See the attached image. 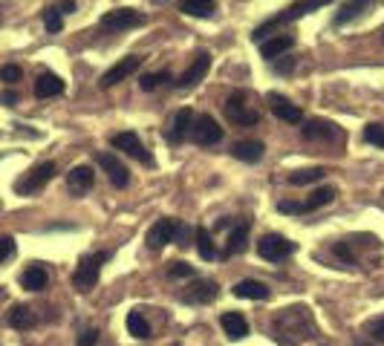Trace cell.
I'll return each mask as SVG.
<instances>
[{"label": "cell", "instance_id": "cell-1", "mask_svg": "<svg viewBox=\"0 0 384 346\" xmlns=\"http://www.w3.org/2000/svg\"><path fill=\"white\" fill-rule=\"evenodd\" d=\"M315 335H318V326L306 306H289V309H283L275 318V340L280 346H298Z\"/></svg>", "mask_w": 384, "mask_h": 346}, {"label": "cell", "instance_id": "cell-2", "mask_svg": "<svg viewBox=\"0 0 384 346\" xmlns=\"http://www.w3.org/2000/svg\"><path fill=\"white\" fill-rule=\"evenodd\" d=\"M333 0H301V3H295V6H289V9H283L280 15H275L272 21H266V24H260L257 29H255V41L257 44H263V38L269 35V32H275L278 26H283V24H295V21H301L303 15H310V12H315V9H321V6H330Z\"/></svg>", "mask_w": 384, "mask_h": 346}, {"label": "cell", "instance_id": "cell-3", "mask_svg": "<svg viewBox=\"0 0 384 346\" xmlns=\"http://www.w3.org/2000/svg\"><path fill=\"white\" fill-rule=\"evenodd\" d=\"M110 260V252H95L90 257H84L79 263V268L72 272V286L79 288V292H90V288L99 283V274H102V265Z\"/></svg>", "mask_w": 384, "mask_h": 346}, {"label": "cell", "instance_id": "cell-4", "mask_svg": "<svg viewBox=\"0 0 384 346\" xmlns=\"http://www.w3.org/2000/svg\"><path fill=\"white\" fill-rule=\"evenodd\" d=\"M142 24H145L142 12H136V9H113V12L102 15L99 29L107 32V35H119V32H127V29H136Z\"/></svg>", "mask_w": 384, "mask_h": 346}, {"label": "cell", "instance_id": "cell-5", "mask_svg": "<svg viewBox=\"0 0 384 346\" xmlns=\"http://www.w3.org/2000/svg\"><path fill=\"white\" fill-rule=\"evenodd\" d=\"M225 115H228V122H234L240 127H252L260 122V113L248 107V95L243 90H234L232 95H228V101H225Z\"/></svg>", "mask_w": 384, "mask_h": 346}, {"label": "cell", "instance_id": "cell-6", "mask_svg": "<svg viewBox=\"0 0 384 346\" xmlns=\"http://www.w3.org/2000/svg\"><path fill=\"white\" fill-rule=\"evenodd\" d=\"M55 162H41V165H35L26 176H21L15 182V194H21V197H32V194H38L52 176H55Z\"/></svg>", "mask_w": 384, "mask_h": 346}, {"label": "cell", "instance_id": "cell-7", "mask_svg": "<svg viewBox=\"0 0 384 346\" xmlns=\"http://www.w3.org/2000/svg\"><path fill=\"white\" fill-rule=\"evenodd\" d=\"M333 199H335V188L333 185H323V188L312 190L310 199H303V202H280L278 211H280V214H312V211L330 205Z\"/></svg>", "mask_w": 384, "mask_h": 346}, {"label": "cell", "instance_id": "cell-8", "mask_svg": "<svg viewBox=\"0 0 384 346\" xmlns=\"http://www.w3.org/2000/svg\"><path fill=\"white\" fill-rule=\"evenodd\" d=\"M110 145L116 147V150H122L125 156H130V159H136V162H142L145 167H153V156L147 153V147L142 145V139L136 136L133 130H125V133H116V136L110 139Z\"/></svg>", "mask_w": 384, "mask_h": 346}, {"label": "cell", "instance_id": "cell-9", "mask_svg": "<svg viewBox=\"0 0 384 346\" xmlns=\"http://www.w3.org/2000/svg\"><path fill=\"white\" fill-rule=\"evenodd\" d=\"M295 242H289L283 234H263L257 242V254L269 263H283L289 254H295Z\"/></svg>", "mask_w": 384, "mask_h": 346}, {"label": "cell", "instance_id": "cell-10", "mask_svg": "<svg viewBox=\"0 0 384 346\" xmlns=\"http://www.w3.org/2000/svg\"><path fill=\"white\" fill-rule=\"evenodd\" d=\"M142 67V58L139 55H127V58H122L119 64H113L104 75H102V81H99V87L102 90H107V87H116L119 81H125V79H130L133 72H136Z\"/></svg>", "mask_w": 384, "mask_h": 346}, {"label": "cell", "instance_id": "cell-11", "mask_svg": "<svg viewBox=\"0 0 384 346\" xmlns=\"http://www.w3.org/2000/svg\"><path fill=\"white\" fill-rule=\"evenodd\" d=\"M191 136H194L197 145L202 147H211V145H217L223 139V127L214 122V115H200V119L194 122V127H191Z\"/></svg>", "mask_w": 384, "mask_h": 346}, {"label": "cell", "instance_id": "cell-12", "mask_svg": "<svg viewBox=\"0 0 384 346\" xmlns=\"http://www.w3.org/2000/svg\"><path fill=\"white\" fill-rule=\"evenodd\" d=\"M220 295V288H217V283L214 280H205V277H200V280H194L188 288H182V300L185 303H191V306H202V303H211Z\"/></svg>", "mask_w": 384, "mask_h": 346}, {"label": "cell", "instance_id": "cell-13", "mask_svg": "<svg viewBox=\"0 0 384 346\" xmlns=\"http://www.w3.org/2000/svg\"><path fill=\"white\" fill-rule=\"evenodd\" d=\"M177 228H179L177 220H159V222H153L150 231H147V248H153V252H162L168 242H174Z\"/></svg>", "mask_w": 384, "mask_h": 346}, {"label": "cell", "instance_id": "cell-14", "mask_svg": "<svg viewBox=\"0 0 384 346\" xmlns=\"http://www.w3.org/2000/svg\"><path fill=\"white\" fill-rule=\"evenodd\" d=\"M95 162H99L107 173V179L113 182V188H127L130 185V170L113 156V153H95Z\"/></svg>", "mask_w": 384, "mask_h": 346}, {"label": "cell", "instance_id": "cell-15", "mask_svg": "<svg viewBox=\"0 0 384 346\" xmlns=\"http://www.w3.org/2000/svg\"><path fill=\"white\" fill-rule=\"evenodd\" d=\"M269 104H272V113L278 115L280 122H286V124H301V122H303L301 107L292 104L289 99H286V95H280V92H269Z\"/></svg>", "mask_w": 384, "mask_h": 346}, {"label": "cell", "instance_id": "cell-16", "mask_svg": "<svg viewBox=\"0 0 384 346\" xmlns=\"http://www.w3.org/2000/svg\"><path fill=\"white\" fill-rule=\"evenodd\" d=\"M341 136L338 127L326 119H310L303 122V139L306 142H335Z\"/></svg>", "mask_w": 384, "mask_h": 346}, {"label": "cell", "instance_id": "cell-17", "mask_svg": "<svg viewBox=\"0 0 384 346\" xmlns=\"http://www.w3.org/2000/svg\"><path fill=\"white\" fill-rule=\"evenodd\" d=\"M95 182V173L90 165H75L70 173H67V188H70V194L72 197H84L87 190L93 188Z\"/></svg>", "mask_w": 384, "mask_h": 346}, {"label": "cell", "instance_id": "cell-18", "mask_svg": "<svg viewBox=\"0 0 384 346\" xmlns=\"http://www.w3.org/2000/svg\"><path fill=\"white\" fill-rule=\"evenodd\" d=\"M208 69H211V55L208 52H200L197 58H194V64H191L182 75H179V81H177V87L179 90H188V87H194L197 81H202L205 75H208Z\"/></svg>", "mask_w": 384, "mask_h": 346}, {"label": "cell", "instance_id": "cell-19", "mask_svg": "<svg viewBox=\"0 0 384 346\" xmlns=\"http://www.w3.org/2000/svg\"><path fill=\"white\" fill-rule=\"evenodd\" d=\"M194 127V113H191L188 107H182L177 115H174V122H170V130H168V145H179L185 136H188V130Z\"/></svg>", "mask_w": 384, "mask_h": 346}, {"label": "cell", "instance_id": "cell-20", "mask_svg": "<svg viewBox=\"0 0 384 346\" xmlns=\"http://www.w3.org/2000/svg\"><path fill=\"white\" fill-rule=\"evenodd\" d=\"M263 142H255V139H246V142H234L232 145V156L246 162V165H255L263 159Z\"/></svg>", "mask_w": 384, "mask_h": 346}, {"label": "cell", "instance_id": "cell-21", "mask_svg": "<svg viewBox=\"0 0 384 346\" xmlns=\"http://www.w3.org/2000/svg\"><path fill=\"white\" fill-rule=\"evenodd\" d=\"M292 44H295L292 35H275V38H269V41L260 44V55L266 58V61H278L283 52L292 49Z\"/></svg>", "mask_w": 384, "mask_h": 346}, {"label": "cell", "instance_id": "cell-22", "mask_svg": "<svg viewBox=\"0 0 384 346\" xmlns=\"http://www.w3.org/2000/svg\"><path fill=\"white\" fill-rule=\"evenodd\" d=\"M220 326H223V332L232 340H240V338L248 335V320L240 312H223L220 315Z\"/></svg>", "mask_w": 384, "mask_h": 346}, {"label": "cell", "instance_id": "cell-23", "mask_svg": "<svg viewBox=\"0 0 384 346\" xmlns=\"http://www.w3.org/2000/svg\"><path fill=\"white\" fill-rule=\"evenodd\" d=\"M61 92H64L61 75H55V72H41V75H38V81H35V95H38V99H52V95H61Z\"/></svg>", "mask_w": 384, "mask_h": 346}, {"label": "cell", "instance_id": "cell-24", "mask_svg": "<svg viewBox=\"0 0 384 346\" xmlns=\"http://www.w3.org/2000/svg\"><path fill=\"white\" fill-rule=\"evenodd\" d=\"M47 283H49L47 268H44V265H38V263H32V265L26 268V272L21 274V286L26 288V292H44Z\"/></svg>", "mask_w": 384, "mask_h": 346}, {"label": "cell", "instance_id": "cell-25", "mask_svg": "<svg viewBox=\"0 0 384 346\" xmlns=\"http://www.w3.org/2000/svg\"><path fill=\"white\" fill-rule=\"evenodd\" d=\"M373 3H376V0H347V3H344V6L338 9V15H335V26H344V24L355 21V17L364 15Z\"/></svg>", "mask_w": 384, "mask_h": 346}, {"label": "cell", "instance_id": "cell-26", "mask_svg": "<svg viewBox=\"0 0 384 346\" xmlns=\"http://www.w3.org/2000/svg\"><path fill=\"white\" fill-rule=\"evenodd\" d=\"M234 297H246V300H266L269 297V286L260 280H240L234 283Z\"/></svg>", "mask_w": 384, "mask_h": 346}, {"label": "cell", "instance_id": "cell-27", "mask_svg": "<svg viewBox=\"0 0 384 346\" xmlns=\"http://www.w3.org/2000/svg\"><path fill=\"white\" fill-rule=\"evenodd\" d=\"M246 240H248V222H237L228 234V245H225V257H234L246 252Z\"/></svg>", "mask_w": 384, "mask_h": 346}, {"label": "cell", "instance_id": "cell-28", "mask_svg": "<svg viewBox=\"0 0 384 346\" xmlns=\"http://www.w3.org/2000/svg\"><path fill=\"white\" fill-rule=\"evenodd\" d=\"M9 326H12V329H32V326H35V312L29 309V306H24V303L12 306Z\"/></svg>", "mask_w": 384, "mask_h": 346}, {"label": "cell", "instance_id": "cell-29", "mask_svg": "<svg viewBox=\"0 0 384 346\" xmlns=\"http://www.w3.org/2000/svg\"><path fill=\"white\" fill-rule=\"evenodd\" d=\"M179 9L185 15H191V17H211L217 12V3H214V0H182Z\"/></svg>", "mask_w": 384, "mask_h": 346}, {"label": "cell", "instance_id": "cell-30", "mask_svg": "<svg viewBox=\"0 0 384 346\" xmlns=\"http://www.w3.org/2000/svg\"><path fill=\"white\" fill-rule=\"evenodd\" d=\"M194 242H197V252L202 260H217V248H214V240H211V231L208 228H197L194 231Z\"/></svg>", "mask_w": 384, "mask_h": 346}, {"label": "cell", "instance_id": "cell-31", "mask_svg": "<svg viewBox=\"0 0 384 346\" xmlns=\"http://www.w3.org/2000/svg\"><path fill=\"white\" fill-rule=\"evenodd\" d=\"M127 332L136 338V340L150 338V323H147V318H145L139 309H133V312L127 315Z\"/></svg>", "mask_w": 384, "mask_h": 346}, {"label": "cell", "instance_id": "cell-32", "mask_svg": "<svg viewBox=\"0 0 384 346\" xmlns=\"http://www.w3.org/2000/svg\"><path fill=\"white\" fill-rule=\"evenodd\" d=\"M323 176H326L323 167H301V170L289 173V185H312V182H318Z\"/></svg>", "mask_w": 384, "mask_h": 346}, {"label": "cell", "instance_id": "cell-33", "mask_svg": "<svg viewBox=\"0 0 384 346\" xmlns=\"http://www.w3.org/2000/svg\"><path fill=\"white\" fill-rule=\"evenodd\" d=\"M165 81H170V72L168 69H162V72H150V75H142V90L145 92H153V90H159Z\"/></svg>", "mask_w": 384, "mask_h": 346}, {"label": "cell", "instance_id": "cell-34", "mask_svg": "<svg viewBox=\"0 0 384 346\" xmlns=\"http://www.w3.org/2000/svg\"><path fill=\"white\" fill-rule=\"evenodd\" d=\"M44 26H47V32H61V26H64V15L58 12V9H47L44 12Z\"/></svg>", "mask_w": 384, "mask_h": 346}, {"label": "cell", "instance_id": "cell-35", "mask_svg": "<svg viewBox=\"0 0 384 346\" xmlns=\"http://www.w3.org/2000/svg\"><path fill=\"white\" fill-rule=\"evenodd\" d=\"M364 142L376 145V147H384V127L381 124H367V127H364Z\"/></svg>", "mask_w": 384, "mask_h": 346}, {"label": "cell", "instance_id": "cell-36", "mask_svg": "<svg viewBox=\"0 0 384 346\" xmlns=\"http://www.w3.org/2000/svg\"><path fill=\"white\" fill-rule=\"evenodd\" d=\"M21 75H24V69L17 67V64H6L3 69H0V81H6V84H17V81H21Z\"/></svg>", "mask_w": 384, "mask_h": 346}, {"label": "cell", "instance_id": "cell-37", "mask_svg": "<svg viewBox=\"0 0 384 346\" xmlns=\"http://www.w3.org/2000/svg\"><path fill=\"white\" fill-rule=\"evenodd\" d=\"M168 277L170 280H177V277H194V265H188V263H170Z\"/></svg>", "mask_w": 384, "mask_h": 346}, {"label": "cell", "instance_id": "cell-38", "mask_svg": "<svg viewBox=\"0 0 384 346\" xmlns=\"http://www.w3.org/2000/svg\"><path fill=\"white\" fill-rule=\"evenodd\" d=\"M333 254H335L338 260H344L347 265H355V263H358L355 254L350 252V245H347V242H335V245H333Z\"/></svg>", "mask_w": 384, "mask_h": 346}, {"label": "cell", "instance_id": "cell-39", "mask_svg": "<svg viewBox=\"0 0 384 346\" xmlns=\"http://www.w3.org/2000/svg\"><path fill=\"white\" fill-rule=\"evenodd\" d=\"M367 335H370L376 343H384V318L370 320V326H367Z\"/></svg>", "mask_w": 384, "mask_h": 346}, {"label": "cell", "instance_id": "cell-40", "mask_svg": "<svg viewBox=\"0 0 384 346\" xmlns=\"http://www.w3.org/2000/svg\"><path fill=\"white\" fill-rule=\"evenodd\" d=\"M15 240L12 237H0V263H6L12 254H15Z\"/></svg>", "mask_w": 384, "mask_h": 346}, {"label": "cell", "instance_id": "cell-41", "mask_svg": "<svg viewBox=\"0 0 384 346\" xmlns=\"http://www.w3.org/2000/svg\"><path fill=\"white\" fill-rule=\"evenodd\" d=\"M95 343H99V329H87V332H81L79 346H95Z\"/></svg>", "mask_w": 384, "mask_h": 346}, {"label": "cell", "instance_id": "cell-42", "mask_svg": "<svg viewBox=\"0 0 384 346\" xmlns=\"http://www.w3.org/2000/svg\"><path fill=\"white\" fill-rule=\"evenodd\" d=\"M272 64H275V69H278L280 75H286V72H292V69H295V58H283V61L278 58V61H272Z\"/></svg>", "mask_w": 384, "mask_h": 346}, {"label": "cell", "instance_id": "cell-43", "mask_svg": "<svg viewBox=\"0 0 384 346\" xmlns=\"http://www.w3.org/2000/svg\"><path fill=\"white\" fill-rule=\"evenodd\" d=\"M0 104L15 107V104H17V92H12V90H3V92H0Z\"/></svg>", "mask_w": 384, "mask_h": 346}, {"label": "cell", "instance_id": "cell-44", "mask_svg": "<svg viewBox=\"0 0 384 346\" xmlns=\"http://www.w3.org/2000/svg\"><path fill=\"white\" fill-rule=\"evenodd\" d=\"M61 15H70V12H75V0H61V6H55Z\"/></svg>", "mask_w": 384, "mask_h": 346}, {"label": "cell", "instance_id": "cell-45", "mask_svg": "<svg viewBox=\"0 0 384 346\" xmlns=\"http://www.w3.org/2000/svg\"><path fill=\"white\" fill-rule=\"evenodd\" d=\"M214 228H217V231H223V228H234V220L223 217V220H217V222H214Z\"/></svg>", "mask_w": 384, "mask_h": 346}, {"label": "cell", "instance_id": "cell-46", "mask_svg": "<svg viewBox=\"0 0 384 346\" xmlns=\"http://www.w3.org/2000/svg\"><path fill=\"white\" fill-rule=\"evenodd\" d=\"M3 295H6V292H3V288H0V300H3Z\"/></svg>", "mask_w": 384, "mask_h": 346}, {"label": "cell", "instance_id": "cell-47", "mask_svg": "<svg viewBox=\"0 0 384 346\" xmlns=\"http://www.w3.org/2000/svg\"><path fill=\"white\" fill-rule=\"evenodd\" d=\"M168 346H182V343H168Z\"/></svg>", "mask_w": 384, "mask_h": 346}]
</instances>
